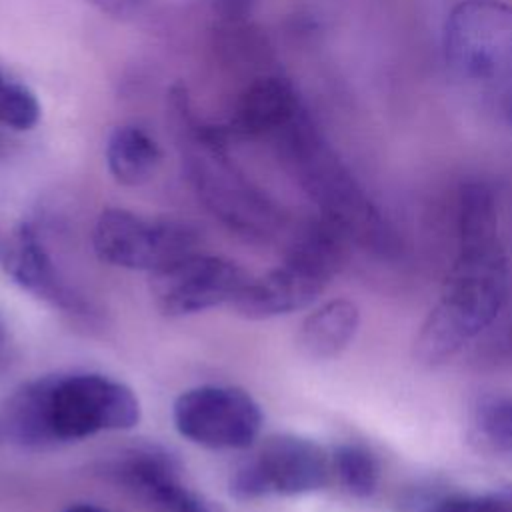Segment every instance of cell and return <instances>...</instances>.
Masks as SVG:
<instances>
[{
    "label": "cell",
    "instance_id": "ba28073f",
    "mask_svg": "<svg viewBox=\"0 0 512 512\" xmlns=\"http://www.w3.org/2000/svg\"><path fill=\"white\" fill-rule=\"evenodd\" d=\"M182 438L210 450L250 448L262 430L260 404L238 386L202 384L184 390L172 406Z\"/></svg>",
    "mask_w": 512,
    "mask_h": 512
},
{
    "label": "cell",
    "instance_id": "7402d4cb",
    "mask_svg": "<svg viewBox=\"0 0 512 512\" xmlns=\"http://www.w3.org/2000/svg\"><path fill=\"white\" fill-rule=\"evenodd\" d=\"M164 512H224L216 502L188 488L178 500H174Z\"/></svg>",
    "mask_w": 512,
    "mask_h": 512
},
{
    "label": "cell",
    "instance_id": "484cf974",
    "mask_svg": "<svg viewBox=\"0 0 512 512\" xmlns=\"http://www.w3.org/2000/svg\"><path fill=\"white\" fill-rule=\"evenodd\" d=\"M506 502H508V512H512V490L506 492Z\"/></svg>",
    "mask_w": 512,
    "mask_h": 512
},
{
    "label": "cell",
    "instance_id": "3957f363",
    "mask_svg": "<svg viewBox=\"0 0 512 512\" xmlns=\"http://www.w3.org/2000/svg\"><path fill=\"white\" fill-rule=\"evenodd\" d=\"M272 142L322 218L338 226L348 240L354 238L382 256L398 250L392 224L306 108Z\"/></svg>",
    "mask_w": 512,
    "mask_h": 512
},
{
    "label": "cell",
    "instance_id": "2e32d148",
    "mask_svg": "<svg viewBox=\"0 0 512 512\" xmlns=\"http://www.w3.org/2000/svg\"><path fill=\"white\" fill-rule=\"evenodd\" d=\"M332 474L352 496L366 498L374 494L380 482V466L376 456L362 444L344 442L330 452Z\"/></svg>",
    "mask_w": 512,
    "mask_h": 512
},
{
    "label": "cell",
    "instance_id": "5b68a950",
    "mask_svg": "<svg viewBox=\"0 0 512 512\" xmlns=\"http://www.w3.org/2000/svg\"><path fill=\"white\" fill-rule=\"evenodd\" d=\"M442 52L464 90L512 124V4L458 0L444 18Z\"/></svg>",
    "mask_w": 512,
    "mask_h": 512
},
{
    "label": "cell",
    "instance_id": "8fae6325",
    "mask_svg": "<svg viewBox=\"0 0 512 512\" xmlns=\"http://www.w3.org/2000/svg\"><path fill=\"white\" fill-rule=\"evenodd\" d=\"M304 108L296 86L286 76L262 72L240 90L222 128L232 142L274 140Z\"/></svg>",
    "mask_w": 512,
    "mask_h": 512
},
{
    "label": "cell",
    "instance_id": "277c9868",
    "mask_svg": "<svg viewBox=\"0 0 512 512\" xmlns=\"http://www.w3.org/2000/svg\"><path fill=\"white\" fill-rule=\"evenodd\" d=\"M168 108L186 178L200 200L236 230L268 232L276 224L278 212L230 156L232 140L222 124L202 120L182 84L170 88Z\"/></svg>",
    "mask_w": 512,
    "mask_h": 512
},
{
    "label": "cell",
    "instance_id": "5bb4252c",
    "mask_svg": "<svg viewBox=\"0 0 512 512\" xmlns=\"http://www.w3.org/2000/svg\"><path fill=\"white\" fill-rule=\"evenodd\" d=\"M110 176L128 188L150 182L162 166V148L140 124L126 122L110 130L104 146Z\"/></svg>",
    "mask_w": 512,
    "mask_h": 512
},
{
    "label": "cell",
    "instance_id": "52a82bcc",
    "mask_svg": "<svg viewBox=\"0 0 512 512\" xmlns=\"http://www.w3.org/2000/svg\"><path fill=\"white\" fill-rule=\"evenodd\" d=\"M330 454L298 434L268 436L230 476V496L254 502L266 496H302L328 484Z\"/></svg>",
    "mask_w": 512,
    "mask_h": 512
},
{
    "label": "cell",
    "instance_id": "6da1fadb",
    "mask_svg": "<svg viewBox=\"0 0 512 512\" xmlns=\"http://www.w3.org/2000/svg\"><path fill=\"white\" fill-rule=\"evenodd\" d=\"M456 256L438 300L416 336V356L436 366L456 356L500 314L508 294V258L494 190L466 182L456 204Z\"/></svg>",
    "mask_w": 512,
    "mask_h": 512
},
{
    "label": "cell",
    "instance_id": "d6986e66",
    "mask_svg": "<svg viewBox=\"0 0 512 512\" xmlns=\"http://www.w3.org/2000/svg\"><path fill=\"white\" fill-rule=\"evenodd\" d=\"M412 512H508L506 492L498 494H458L428 502Z\"/></svg>",
    "mask_w": 512,
    "mask_h": 512
},
{
    "label": "cell",
    "instance_id": "cb8c5ba5",
    "mask_svg": "<svg viewBox=\"0 0 512 512\" xmlns=\"http://www.w3.org/2000/svg\"><path fill=\"white\" fill-rule=\"evenodd\" d=\"M6 344H8V332H6V324L0 316V360L4 356V350H6Z\"/></svg>",
    "mask_w": 512,
    "mask_h": 512
},
{
    "label": "cell",
    "instance_id": "7a4b0ae2",
    "mask_svg": "<svg viewBox=\"0 0 512 512\" xmlns=\"http://www.w3.org/2000/svg\"><path fill=\"white\" fill-rule=\"evenodd\" d=\"M130 386L98 372L48 374L22 384L6 402L8 434L32 448L130 430L140 420Z\"/></svg>",
    "mask_w": 512,
    "mask_h": 512
},
{
    "label": "cell",
    "instance_id": "ac0fdd59",
    "mask_svg": "<svg viewBox=\"0 0 512 512\" xmlns=\"http://www.w3.org/2000/svg\"><path fill=\"white\" fill-rule=\"evenodd\" d=\"M474 426L482 440L512 454V396H484L474 408Z\"/></svg>",
    "mask_w": 512,
    "mask_h": 512
},
{
    "label": "cell",
    "instance_id": "e0dca14e",
    "mask_svg": "<svg viewBox=\"0 0 512 512\" xmlns=\"http://www.w3.org/2000/svg\"><path fill=\"white\" fill-rule=\"evenodd\" d=\"M40 118L42 104L36 92L0 64V128L24 132L32 130Z\"/></svg>",
    "mask_w": 512,
    "mask_h": 512
},
{
    "label": "cell",
    "instance_id": "603a6c76",
    "mask_svg": "<svg viewBox=\"0 0 512 512\" xmlns=\"http://www.w3.org/2000/svg\"><path fill=\"white\" fill-rule=\"evenodd\" d=\"M62 512H108V510L100 508L96 504H90V502H76V504L66 506Z\"/></svg>",
    "mask_w": 512,
    "mask_h": 512
},
{
    "label": "cell",
    "instance_id": "4fadbf2b",
    "mask_svg": "<svg viewBox=\"0 0 512 512\" xmlns=\"http://www.w3.org/2000/svg\"><path fill=\"white\" fill-rule=\"evenodd\" d=\"M116 482L152 512H164L190 486L182 478L178 460L156 444L124 450L110 468Z\"/></svg>",
    "mask_w": 512,
    "mask_h": 512
},
{
    "label": "cell",
    "instance_id": "44dd1931",
    "mask_svg": "<svg viewBox=\"0 0 512 512\" xmlns=\"http://www.w3.org/2000/svg\"><path fill=\"white\" fill-rule=\"evenodd\" d=\"M82 2L90 4L98 12L116 20H126L136 16L146 4V0H82Z\"/></svg>",
    "mask_w": 512,
    "mask_h": 512
},
{
    "label": "cell",
    "instance_id": "d4e9b609",
    "mask_svg": "<svg viewBox=\"0 0 512 512\" xmlns=\"http://www.w3.org/2000/svg\"><path fill=\"white\" fill-rule=\"evenodd\" d=\"M8 148H10V142H8L6 136L0 132V156H6V154H8Z\"/></svg>",
    "mask_w": 512,
    "mask_h": 512
},
{
    "label": "cell",
    "instance_id": "4316f807",
    "mask_svg": "<svg viewBox=\"0 0 512 512\" xmlns=\"http://www.w3.org/2000/svg\"><path fill=\"white\" fill-rule=\"evenodd\" d=\"M0 258H2V240H0Z\"/></svg>",
    "mask_w": 512,
    "mask_h": 512
},
{
    "label": "cell",
    "instance_id": "7c38bea8",
    "mask_svg": "<svg viewBox=\"0 0 512 512\" xmlns=\"http://www.w3.org/2000/svg\"><path fill=\"white\" fill-rule=\"evenodd\" d=\"M2 264L16 286L66 312L84 310L82 298L60 276L50 252L30 222H20L2 246Z\"/></svg>",
    "mask_w": 512,
    "mask_h": 512
},
{
    "label": "cell",
    "instance_id": "ffe728a7",
    "mask_svg": "<svg viewBox=\"0 0 512 512\" xmlns=\"http://www.w3.org/2000/svg\"><path fill=\"white\" fill-rule=\"evenodd\" d=\"M214 20L252 18L256 0H210Z\"/></svg>",
    "mask_w": 512,
    "mask_h": 512
},
{
    "label": "cell",
    "instance_id": "30bf717a",
    "mask_svg": "<svg viewBox=\"0 0 512 512\" xmlns=\"http://www.w3.org/2000/svg\"><path fill=\"white\" fill-rule=\"evenodd\" d=\"M250 274L234 260L190 252L154 272L152 296L166 316H190L232 304Z\"/></svg>",
    "mask_w": 512,
    "mask_h": 512
},
{
    "label": "cell",
    "instance_id": "9a60e30c",
    "mask_svg": "<svg viewBox=\"0 0 512 512\" xmlns=\"http://www.w3.org/2000/svg\"><path fill=\"white\" fill-rule=\"evenodd\" d=\"M358 326V306L352 300L334 298L304 318L298 332V346L314 360H330L352 344Z\"/></svg>",
    "mask_w": 512,
    "mask_h": 512
},
{
    "label": "cell",
    "instance_id": "8992f818",
    "mask_svg": "<svg viewBox=\"0 0 512 512\" xmlns=\"http://www.w3.org/2000/svg\"><path fill=\"white\" fill-rule=\"evenodd\" d=\"M346 242L348 236L326 218L310 222L282 264L246 282L234 310L248 320H270L308 308L340 268Z\"/></svg>",
    "mask_w": 512,
    "mask_h": 512
},
{
    "label": "cell",
    "instance_id": "9c48e42d",
    "mask_svg": "<svg viewBox=\"0 0 512 512\" xmlns=\"http://www.w3.org/2000/svg\"><path fill=\"white\" fill-rule=\"evenodd\" d=\"M92 244L102 262L152 274L194 252V236L186 226L148 220L126 208H106L98 214Z\"/></svg>",
    "mask_w": 512,
    "mask_h": 512
}]
</instances>
